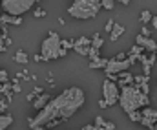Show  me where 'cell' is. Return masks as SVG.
I'll return each instance as SVG.
<instances>
[{"label": "cell", "mask_w": 157, "mask_h": 130, "mask_svg": "<svg viewBox=\"0 0 157 130\" xmlns=\"http://www.w3.org/2000/svg\"><path fill=\"white\" fill-rule=\"evenodd\" d=\"M86 103V95H84V90L78 86H71L66 88L62 93L55 95L49 99V103L37 112L35 117H29L28 123H29V128H37V127H46L48 123L51 121H66L70 119L73 114H77L78 110L84 106Z\"/></svg>", "instance_id": "cell-1"}, {"label": "cell", "mask_w": 157, "mask_h": 130, "mask_svg": "<svg viewBox=\"0 0 157 130\" xmlns=\"http://www.w3.org/2000/svg\"><path fill=\"white\" fill-rule=\"evenodd\" d=\"M119 104L122 108V112L132 114L139 108H144L150 104V97L146 93H143L141 90L133 85L121 88V95H119Z\"/></svg>", "instance_id": "cell-2"}, {"label": "cell", "mask_w": 157, "mask_h": 130, "mask_svg": "<svg viewBox=\"0 0 157 130\" xmlns=\"http://www.w3.org/2000/svg\"><path fill=\"white\" fill-rule=\"evenodd\" d=\"M101 2L102 0H73V4L68 7V13L73 18H78V20L95 18L97 13L102 9Z\"/></svg>", "instance_id": "cell-3"}, {"label": "cell", "mask_w": 157, "mask_h": 130, "mask_svg": "<svg viewBox=\"0 0 157 130\" xmlns=\"http://www.w3.org/2000/svg\"><path fill=\"white\" fill-rule=\"evenodd\" d=\"M60 35L55 33V31H49V35L42 41V46H40V57L42 61H57L60 57H66V49L60 48Z\"/></svg>", "instance_id": "cell-4"}, {"label": "cell", "mask_w": 157, "mask_h": 130, "mask_svg": "<svg viewBox=\"0 0 157 130\" xmlns=\"http://www.w3.org/2000/svg\"><path fill=\"white\" fill-rule=\"evenodd\" d=\"M39 0H0L4 13L7 15H15V17H22L24 13H28Z\"/></svg>", "instance_id": "cell-5"}, {"label": "cell", "mask_w": 157, "mask_h": 130, "mask_svg": "<svg viewBox=\"0 0 157 130\" xmlns=\"http://www.w3.org/2000/svg\"><path fill=\"white\" fill-rule=\"evenodd\" d=\"M119 95H121V88H119L117 83L110 81L108 77L104 79L102 83V99L108 103V106H113L119 103Z\"/></svg>", "instance_id": "cell-6"}, {"label": "cell", "mask_w": 157, "mask_h": 130, "mask_svg": "<svg viewBox=\"0 0 157 130\" xmlns=\"http://www.w3.org/2000/svg\"><path fill=\"white\" fill-rule=\"evenodd\" d=\"M133 62L126 57L124 61H117V59H108V64L104 66V72H106V75H117L121 72H126L130 66H132Z\"/></svg>", "instance_id": "cell-7"}, {"label": "cell", "mask_w": 157, "mask_h": 130, "mask_svg": "<svg viewBox=\"0 0 157 130\" xmlns=\"http://www.w3.org/2000/svg\"><path fill=\"white\" fill-rule=\"evenodd\" d=\"M141 114H143L141 125L146 127V128H150V130H157V110L150 108V106H144V110Z\"/></svg>", "instance_id": "cell-8"}, {"label": "cell", "mask_w": 157, "mask_h": 130, "mask_svg": "<svg viewBox=\"0 0 157 130\" xmlns=\"http://www.w3.org/2000/svg\"><path fill=\"white\" fill-rule=\"evenodd\" d=\"M135 44L141 46L144 51H150V53H155L157 51V42L152 39V37H143L141 33L135 37Z\"/></svg>", "instance_id": "cell-9"}, {"label": "cell", "mask_w": 157, "mask_h": 130, "mask_svg": "<svg viewBox=\"0 0 157 130\" xmlns=\"http://www.w3.org/2000/svg\"><path fill=\"white\" fill-rule=\"evenodd\" d=\"M155 61H157L155 53H150V55H146V57L141 61V64H143V75H148V77H150V72H152V66H154Z\"/></svg>", "instance_id": "cell-10"}, {"label": "cell", "mask_w": 157, "mask_h": 130, "mask_svg": "<svg viewBox=\"0 0 157 130\" xmlns=\"http://www.w3.org/2000/svg\"><path fill=\"white\" fill-rule=\"evenodd\" d=\"M24 20H22V17H15V15H7V13H2L0 15V24L2 26H7V24H11V26H20Z\"/></svg>", "instance_id": "cell-11"}, {"label": "cell", "mask_w": 157, "mask_h": 130, "mask_svg": "<svg viewBox=\"0 0 157 130\" xmlns=\"http://www.w3.org/2000/svg\"><path fill=\"white\" fill-rule=\"evenodd\" d=\"M49 99H51V97H49V93L42 92V93H39V95H37V97L33 99V103H31V104H33V108H35V110L39 112V110H42V108H44V106H46V104L49 103Z\"/></svg>", "instance_id": "cell-12"}, {"label": "cell", "mask_w": 157, "mask_h": 130, "mask_svg": "<svg viewBox=\"0 0 157 130\" xmlns=\"http://www.w3.org/2000/svg\"><path fill=\"white\" fill-rule=\"evenodd\" d=\"M93 125H95L99 130H115V128H117V127H115V123H112V121H106L102 116H97Z\"/></svg>", "instance_id": "cell-13"}, {"label": "cell", "mask_w": 157, "mask_h": 130, "mask_svg": "<svg viewBox=\"0 0 157 130\" xmlns=\"http://www.w3.org/2000/svg\"><path fill=\"white\" fill-rule=\"evenodd\" d=\"M117 77H119V79H117L119 88L133 85V75H132V73H128V72H121V73H117Z\"/></svg>", "instance_id": "cell-14"}, {"label": "cell", "mask_w": 157, "mask_h": 130, "mask_svg": "<svg viewBox=\"0 0 157 130\" xmlns=\"http://www.w3.org/2000/svg\"><path fill=\"white\" fill-rule=\"evenodd\" d=\"M122 33H124V26L119 24V22H115V24H113V30L110 31V41H113V42L119 41V37H121Z\"/></svg>", "instance_id": "cell-15"}, {"label": "cell", "mask_w": 157, "mask_h": 130, "mask_svg": "<svg viewBox=\"0 0 157 130\" xmlns=\"http://www.w3.org/2000/svg\"><path fill=\"white\" fill-rule=\"evenodd\" d=\"M106 64H108V59H104V57H101V55L90 61V68H91V70H97V68H102V70H104Z\"/></svg>", "instance_id": "cell-16"}, {"label": "cell", "mask_w": 157, "mask_h": 130, "mask_svg": "<svg viewBox=\"0 0 157 130\" xmlns=\"http://www.w3.org/2000/svg\"><path fill=\"white\" fill-rule=\"evenodd\" d=\"M13 125V116L11 114H0V130H7Z\"/></svg>", "instance_id": "cell-17"}, {"label": "cell", "mask_w": 157, "mask_h": 130, "mask_svg": "<svg viewBox=\"0 0 157 130\" xmlns=\"http://www.w3.org/2000/svg\"><path fill=\"white\" fill-rule=\"evenodd\" d=\"M15 61H17L18 64H22V66H26V64L29 62V57H28V53H26V51H22V49H20V51H17V53H15Z\"/></svg>", "instance_id": "cell-18"}, {"label": "cell", "mask_w": 157, "mask_h": 130, "mask_svg": "<svg viewBox=\"0 0 157 130\" xmlns=\"http://www.w3.org/2000/svg\"><path fill=\"white\" fill-rule=\"evenodd\" d=\"M152 17H154V15H152V11H148V9H144V11L141 13V17H139V20L143 22V26H148V24L152 22Z\"/></svg>", "instance_id": "cell-19"}, {"label": "cell", "mask_w": 157, "mask_h": 130, "mask_svg": "<svg viewBox=\"0 0 157 130\" xmlns=\"http://www.w3.org/2000/svg\"><path fill=\"white\" fill-rule=\"evenodd\" d=\"M102 37L99 35V33H95L93 35V39H91V48H95V49H101V46H102Z\"/></svg>", "instance_id": "cell-20"}, {"label": "cell", "mask_w": 157, "mask_h": 130, "mask_svg": "<svg viewBox=\"0 0 157 130\" xmlns=\"http://www.w3.org/2000/svg\"><path fill=\"white\" fill-rule=\"evenodd\" d=\"M128 117H130V121H133V123H141V119H143V114H141L139 110H135V112L128 114Z\"/></svg>", "instance_id": "cell-21"}, {"label": "cell", "mask_w": 157, "mask_h": 130, "mask_svg": "<svg viewBox=\"0 0 157 130\" xmlns=\"http://www.w3.org/2000/svg\"><path fill=\"white\" fill-rule=\"evenodd\" d=\"M60 48L66 49V51H68V49H73V41H70V39H62V41H60Z\"/></svg>", "instance_id": "cell-22"}, {"label": "cell", "mask_w": 157, "mask_h": 130, "mask_svg": "<svg viewBox=\"0 0 157 130\" xmlns=\"http://www.w3.org/2000/svg\"><path fill=\"white\" fill-rule=\"evenodd\" d=\"M133 86H137L143 93H146L148 95V92H150V86H148V81H143V83H139V85H133Z\"/></svg>", "instance_id": "cell-23"}, {"label": "cell", "mask_w": 157, "mask_h": 130, "mask_svg": "<svg viewBox=\"0 0 157 130\" xmlns=\"http://www.w3.org/2000/svg\"><path fill=\"white\" fill-rule=\"evenodd\" d=\"M113 4H115V0H102L101 2V6H102V9H113Z\"/></svg>", "instance_id": "cell-24"}, {"label": "cell", "mask_w": 157, "mask_h": 130, "mask_svg": "<svg viewBox=\"0 0 157 130\" xmlns=\"http://www.w3.org/2000/svg\"><path fill=\"white\" fill-rule=\"evenodd\" d=\"M6 49V37H4V33H2V26H0V51H4Z\"/></svg>", "instance_id": "cell-25"}, {"label": "cell", "mask_w": 157, "mask_h": 130, "mask_svg": "<svg viewBox=\"0 0 157 130\" xmlns=\"http://www.w3.org/2000/svg\"><path fill=\"white\" fill-rule=\"evenodd\" d=\"M141 35H143V37H152V30H150L148 26H143V30H141Z\"/></svg>", "instance_id": "cell-26"}, {"label": "cell", "mask_w": 157, "mask_h": 130, "mask_svg": "<svg viewBox=\"0 0 157 130\" xmlns=\"http://www.w3.org/2000/svg\"><path fill=\"white\" fill-rule=\"evenodd\" d=\"M113 24H115V20H108V22H106V26H104V30H106V33H110V31L113 30Z\"/></svg>", "instance_id": "cell-27"}, {"label": "cell", "mask_w": 157, "mask_h": 130, "mask_svg": "<svg viewBox=\"0 0 157 130\" xmlns=\"http://www.w3.org/2000/svg\"><path fill=\"white\" fill-rule=\"evenodd\" d=\"M7 110V101L6 99H0V114H4Z\"/></svg>", "instance_id": "cell-28"}, {"label": "cell", "mask_w": 157, "mask_h": 130, "mask_svg": "<svg viewBox=\"0 0 157 130\" xmlns=\"http://www.w3.org/2000/svg\"><path fill=\"white\" fill-rule=\"evenodd\" d=\"M33 15H35V18H42V17H46V11L44 9H35Z\"/></svg>", "instance_id": "cell-29"}, {"label": "cell", "mask_w": 157, "mask_h": 130, "mask_svg": "<svg viewBox=\"0 0 157 130\" xmlns=\"http://www.w3.org/2000/svg\"><path fill=\"white\" fill-rule=\"evenodd\" d=\"M0 83H7V72L0 70Z\"/></svg>", "instance_id": "cell-30"}, {"label": "cell", "mask_w": 157, "mask_h": 130, "mask_svg": "<svg viewBox=\"0 0 157 130\" xmlns=\"http://www.w3.org/2000/svg\"><path fill=\"white\" fill-rule=\"evenodd\" d=\"M150 24H152V30H157V15L152 17V22H150Z\"/></svg>", "instance_id": "cell-31"}, {"label": "cell", "mask_w": 157, "mask_h": 130, "mask_svg": "<svg viewBox=\"0 0 157 130\" xmlns=\"http://www.w3.org/2000/svg\"><path fill=\"white\" fill-rule=\"evenodd\" d=\"M82 130H99V128H97L95 125H84V127H82Z\"/></svg>", "instance_id": "cell-32"}, {"label": "cell", "mask_w": 157, "mask_h": 130, "mask_svg": "<svg viewBox=\"0 0 157 130\" xmlns=\"http://www.w3.org/2000/svg\"><path fill=\"white\" fill-rule=\"evenodd\" d=\"M99 106H101V108H108V103H106L104 99H101V101H99Z\"/></svg>", "instance_id": "cell-33"}, {"label": "cell", "mask_w": 157, "mask_h": 130, "mask_svg": "<svg viewBox=\"0 0 157 130\" xmlns=\"http://www.w3.org/2000/svg\"><path fill=\"white\" fill-rule=\"evenodd\" d=\"M35 97H37V95H35V92H31V93L28 95V101H29V103H33V99H35Z\"/></svg>", "instance_id": "cell-34"}, {"label": "cell", "mask_w": 157, "mask_h": 130, "mask_svg": "<svg viewBox=\"0 0 157 130\" xmlns=\"http://www.w3.org/2000/svg\"><path fill=\"white\" fill-rule=\"evenodd\" d=\"M117 2H121L122 6H130V0H117Z\"/></svg>", "instance_id": "cell-35"}, {"label": "cell", "mask_w": 157, "mask_h": 130, "mask_svg": "<svg viewBox=\"0 0 157 130\" xmlns=\"http://www.w3.org/2000/svg\"><path fill=\"white\" fill-rule=\"evenodd\" d=\"M33 130H48L46 127H37V128H33Z\"/></svg>", "instance_id": "cell-36"}, {"label": "cell", "mask_w": 157, "mask_h": 130, "mask_svg": "<svg viewBox=\"0 0 157 130\" xmlns=\"http://www.w3.org/2000/svg\"><path fill=\"white\" fill-rule=\"evenodd\" d=\"M4 92V83H0V93Z\"/></svg>", "instance_id": "cell-37"}, {"label": "cell", "mask_w": 157, "mask_h": 130, "mask_svg": "<svg viewBox=\"0 0 157 130\" xmlns=\"http://www.w3.org/2000/svg\"><path fill=\"white\" fill-rule=\"evenodd\" d=\"M155 55H157V51H155Z\"/></svg>", "instance_id": "cell-38"}]
</instances>
